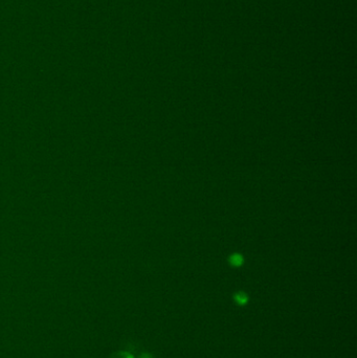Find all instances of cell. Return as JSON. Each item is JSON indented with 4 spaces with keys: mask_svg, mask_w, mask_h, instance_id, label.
Returning a JSON list of instances; mask_svg holds the SVG:
<instances>
[{
    "mask_svg": "<svg viewBox=\"0 0 357 358\" xmlns=\"http://www.w3.org/2000/svg\"><path fill=\"white\" fill-rule=\"evenodd\" d=\"M140 358H153L150 354H148V353H143L141 356H140Z\"/></svg>",
    "mask_w": 357,
    "mask_h": 358,
    "instance_id": "4",
    "label": "cell"
},
{
    "mask_svg": "<svg viewBox=\"0 0 357 358\" xmlns=\"http://www.w3.org/2000/svg\"><path fill=\"white\" fill-rule=\"evenodd\" d=\"M231 263H232L233 265H235V266H239V265H241V263H242V258H241L240 256L234 255V256H232V258H231Z\"/></svg>",
    "mask_w": 357,
    "mask_h": 358,
    "instance_id": "3",
    "label": "cell"
},
{
    "mask_svg": "<svg viewBox=\"0 0 357 358\" xmlns=\"http://www.w3.org/2000/svg\"><path fill=\"white\" fill-rule=\"evenodd\" d=\"M234 301L237 303L238 305L240 306H243L245 305L247 302H249V297L246 296V293H244L243 291H240V292H237L234 295Z\"/></svg>",
    "mask_w": 357,
    "mask_h": 358,
    "instance_id": "1",
    "label": "cell"
},
{
    "mask_svg": "<svg viewBox=\"0 0 357 358\" xmlns=\"http://www.w3.org/2000/svg\"><path fill=\"white\" fill-rule=\"evenodd\" d=\"M110 358H134L132 354L128 353V352H116V353H113Z\"/></svg>",
    "mask_w": 357,
    "mask_h": 358,
    "instance_id": "2",
    "label": "cell"
}]
</instances>
